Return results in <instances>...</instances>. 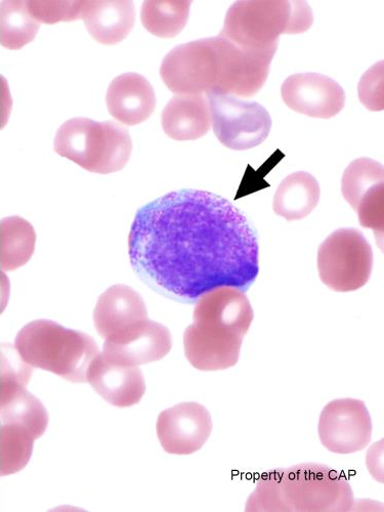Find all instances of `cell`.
<instances>
[{
  "label": "cell",
  "instance_id": "6da1fadb",
  "mask_svg": "<svg viewBox=\"0 0 384 512\" xmlns=\"http://www.w3.org/2000/svg\"><path fill=\"white\" fill-rule=\"evenodd\" d=\"M137 276L172 300L192 304L220 287L247 291L260 273L258 233L227 199L199 190L143 206L128 235Z\"/></svg>",
  "mask_w": 384,
  "mask_h": 512
},
{
  "label": "cell",
  "instance_id": "7a4b0ae2",
  "mask_svg": "<svg viewBox=\"0 0 384 512\" xmlns=\"http://www.w3.org/2000/svg\"><path fill=\"white\" fill-rule=\"evenodd\" d=\"M274 54L249 51L222 35L188 42L163 59L160 76L176 95L251 98L264 87Z\"/></svg>",
  "mask_w": 384,
  "mask_h": 512
},
{
  "label": "cell",
  "instance_id": "3957f363",
  "mask_svg": "<svg viewBox=\"0 0 384 512\" xmlns=\"http://www.w3.org/2000/svg\"><path fill=\"white\" fill-rule=\"evenodd\" d=\"M254 314L243 291L220 287L197 301L192 325L184 333L185 355L200 371H220L234 367Z\"/></svg>",
  "mask_w": 384,
  "mask_h": 512
},
{
  "label": "cell",
  "instance_id": "277c9868",
  "mask_svg": "<svg viewBox=\"0 0 384 512\" xmlns=\"http://www.w3.org/2000/svg\"><path fill=\"white\" fill-rule=\"evenodd\" d=\"M355 503L347 480L321 464H301L265 474L245 511H350Z\"/></svg>",
  "mask_w": 384,
  "mask_h": 512
},
{
  "label": "cell",
  "instance_id": "5b68a950",
  "mask_svg": "<svg viewBox=\"0 0 384 512\" xmlns=\"http://www.w3.org/2000/svg\"><path fill=\"white\" fill-rule=\"evenodd\" d=\"M15 348L32 368L75 383L87 382L88 368L100 354L91 335L52 320H36L24 326L17 334Z\"/></svg>",
  "mask_w": 384,
  "mask_h": 512
},
{
  "label": "cell",
  "instance_id": "8992f818",
  "mask_svg": "<svg viewBox=\"0 0 384 512\" xmlns=\"http://www.w3.org/2000/svg\"><path fill=\"white\" fill-rule=\"evenodd\" d=\"M314 22L306 2H237L229 9L220 35L239 48L265 51L278 48L282 34H301Z\"/></svg>",
  "mask_w": 384,
  "mask_h": 512
},
{
  "label": "cell",
  "instance_id": "52a82bcc",
  "mask_svg": "<svg viewBox=\"0 0 384 512\" xmlns=\"http://www.w3.org/2000/svg\"><path fill=\"white\" fill-rule=\"evenodd\" d=\"M54 149L90 173L109 175L130 161L133 142L126 128L115 121L76 117L59 128Z\"/></svg>",
  "mask_w": 384,
  "mask_h": 512
},
{
  "label": "cell",
  "instance_id": "ba28073f",
  "mask_svg": "<svg viewBox=\"0 0 384 512\" xmlns=\"http://www.w3.org/2000/svg\"><path fill=\"white\" fill-rule=\"evenodd\" d=\"M373 251L362 232L339 229L318 250L322 282L336 292H352L365 286L372 273Z\"/></svg>",
  "mask_w": 384,
  "mask_h": 512
},
{
  "label": "cell",
  "instance_id": "9c48e42d",
  "mask_svg": "<svg viewBox=\"0 0 384 512\" xmlns=\"http://www.w3.org/2000/svg\"><path fill=\"white\" fill-rule=\"evenodd\" d=\"M32 371L15 347L3 346L0 353V424L18 425L37 440L48 429L49 414L45 406L26 390Z\"/></svg>",
  "mask_w": 384,
  "mask_h": 512
},
{
  "label": "cell",
  "instance_id": "30bf717a",
  "mask_svg": "<svg viewBox=\"0 0 384 512\" xmlns=\"http://www.w3.org/2000/svg\"><path fill=\"white\" fill-rule=\"evenodd\" d=\"M213 132L222 145L245 151L263 144L271 133L272 118L265 107L233 96L206 95Z\"/></svg>",
  "mask_w": 384,
  "mask_h": 512
},
{
  "label": "cell",
  "instance_id": "8fae6325",
  "mask_svg": "<svg viewBox=\"0 0 384 512\" xmlns=\"http://www.w3.org/2000/svg\"><path fill=\"white\" fill-rule=\"evenodd\" d=\"M318 434L322 445L335 454H353L368 447L372 420L363 401L339 399L323 409Z\"/></svg>",
  "mask_w": 384,
  "mask_h": 512
},
{
  "label": "cell",
  "instance_id": "7c38bea8",
  "mask_svg": "<svg viewBox=\"0 0 384 512\" xmlns=\"http://www.w3.org/2000/svg\"><path fill=\"white\" fill-rule=\"evenodd\" d=\"M156 432L165 452L191 455L208 441L212 432L211 415L201 404L181 403L159 414Z\"/></svg>",
  "mask_w": 384,
  "mask_h": 512
},
{
  "label": "cell",
  "instance_id": "4fadbf2b",
  "mask_svg": "<svg viewBox=\"0 0 384 512\" xmlns=\"http://www.w3.org/2000/svg\"><path fill=\"white\" fill-rule=\"evenodd\" d=\"M281 96L291 110L313 118L329 119L344 109L346 94L328 76L318 73H298L282 84Z\"/></svg>",
  "mask_w": 384,
  "mask_h": 512
},
{
  "label": "cell",
  "instance_id": "5bb4252c",
  "mask_svg": "<svg viewBox=\"0 0 384 512\" xmlns=\"http://www.w3.org/2000/svg\"><path fill=\"white\" fill-rule=\"evenodd\" d=\"M173 348L172 333L149 319L127 331L105 339L103 356L122 366L139 367L157 362Z\"/></svg>",
  "mask_w": 384,
  "mask_h": 512
},
{
  "label": "cell",
  "instance_id": "9a60e30c",
  "mask_svg": "<svg viewBox=\"0 0 384 512\" xmlns=\"http://www.w3.org/2000/svg\"><path fill=\"white\" fill-rule=\"evenodd\" d=\"M87 382L109 404L126 408L137 405L146 393V382L139 367L122 366L100 353L90 364Z\"/></svg>",
  "mask_w": 384,
  "mask_h": 512
},
{
  "label": "cell",
  "instance_id": "2e32d148",
  "mask_svg": "<svg viewBox=\"0 0 384 512\" xmlns=\"http://www.w3.org/2000/svg\"><path fill=\"white\" fill-rule=\"evenodd\" d=\"M147 319L142 296L122 284L107 289L99 297L94 311L95 327L104 339L115 337Z\"/></svg>",
  "mask_w": 384,
  "mask_h": 512
},
{
  "label": "cell",
  "instance_id": "e0dca14e",
  "mask_svg": "<svg viewBox=\"0 0 384 512\" xmlns=\"http://www.w3.org/2000/svg\"><path fill=\"white\" fill-rule=\"evenodd\" d=\"M106 103L109 113L117 121L135 126L153 114L156 97L151 83L143 75L131 72L112 80Z\"/></svg>",
  "mask_w": 384,
  "mask_h": 512
},
{
  "label": "cell",
  "instance_id": "ac0fdd59",
  "mask_svg": "<svg viewBox=\"0 0 384 512\" xmlns=\"http://www.w3.org/2000/svg\"><path fill=\"white\" fill-rule=\"evenodd\" d=\"M164 133L176 141H195L210 130L211 115L203 95H177L165 106L161 115Z\"/></svg>",
  "mask_w": 384,
  "mask_h": 512
},
{
  "label": "cell",
  "instance_id": "d6986e66",
  "mask_svg": "<svg viewBox=\"0 0 384 512\" xmlns=\"http://www.w3.org/2000/svg\"><path fill=\"white\" fill-rule=\"evenodd\" d=\"M80 19L100 44L114 46L133 30L136 11L133 2H83Z\"/></svg>",
  "mask_w": 384,
  "mask_h": 512
},
{
  "label": "cell",
  "instance_id": "ffe728a7",
  "mask_svg": "<svg viewBox=\"0 0 384 512\" xmlns=\"http://www.w3.org/2000/svg\"><path fill=\"white\" fill-rule=\"evenodd\" d=\"M320 200V186L309 173L297 172L288 176L274 197V211L285 220L298 221L311 215Z\"/></svg>",
  "mask_w": 384,
  "mask_h": 512
},
{
  "label": "cell",
  "instance_id": "44dd1931",
  "mask_svg": "<svg viewBox=\"0 0 384 512\" xmlns=\"http://www.w3.org/2000/svg\"><path fill=\"white\" fill-rule=\"evenodd\" d=\"M36 234L32 225L20 217L0 222V268L6 272L25 266L35 250Z\"/></svg>",
  "mask_w": 384,
  "mask_h": 512
},
{
  "label": "cell",
  "instance_id": "7402d4cb",
  "mask_svg": "<svg viewBox=\"0 0 384 512\" xmlns=\"http://www.w3.org/2000/svg\"><path fill=\"white\" fill-rule=\"evenodd\" d=\"M192 2L180 0H149L141 10V21L151 34L174 38L186 27Z\"/></svg>",
  "mask_w": 384,
  "mask_h": 512
},
{
  "label": "cell",
  "instance_id": "603a6c76",
  "mask_svg": "<svg viewBox=\"0 0 384 512\" xmlns=\"http://www.w3.org/2000/svg\"><path fill=\"white\" fill-rule=\"evenodd\" d=\"M40 23L30 14L27 2L0 3V45L18 51L34 40Z\"/></svg>",
  "mask_w": 384,
  "mask_h": 512
},
{
  "label": "cell",
  "instance_id": "cb8c5ba5",
  "mask_svg": "<svg viewBox=\"0 0 384 512\" xmlns=\"http://www.w3.org/2000/svg\"><path fill=\"white\" fill-rule=\"evenodd\" d=\"M381 185H384L383 166L370 158H359L346 169L341 180V192L356 210L359 204Z\"/></svg>",
  "mask_w": 384,
  "mask_h": 512
},
{
  "label": "cell",
  "instance_id": "d4e9b609",
  "mask_svg": "<svg viewBox=\"0 0 384 512\" xmlns=\"http://www.w3.org/2000/svg\"><path fill=\"white\" fill-rule=\"evenodd\" d=\"M35 439L13 424H0V479L17 474L30 461Z\"/></svg>",
  "mask_w": 384,
  "mask_h": 512
},
{
  "label": "cell",
  "instance_id": "484cf974",
  "mask_svg": "<svg viewBox=\"0 0 384 512\" xmlns=\"http://www.w3.org/2000/svg\"><path fill=\"white\" fill-rule=\"evenodd\" d=\"M82 6L83 2H27L32 17L45 24L79 20Z\"/></svg>",
  "mask_w": 384,
  "mask_h": 512
},
{
  "label": "cell",
  "instance_id": "4316f807",
  "mask_svg": "<svg viewBox=\"0 0 384 512\" xmlns=\"http://www.w3.org/2000/svg\"><path fill=\"white\" fill-rule=\"evenodd\" d=\"M362 227L374 231L382 240L384 231V185L374 190L356 209Z\"/></svg>",
  "mask_w": 384,
  "mask_h": 512
},
{
  "label": "cell",
  "instance_id": "83f0119b",
  "mask_svg": "<svg viewBox=\"0 0 384 512\" xmlns=\"http://www.w3.org/2000/svg\"><path fill=\"white\" fill-rule=\"evenodd\" d=\"M359 98L370 111H382L383 104V62L375 64L361 78Z\"/></svg>",
  "mask_w": 384,
  "mask_h": 512
}]
</instances>
